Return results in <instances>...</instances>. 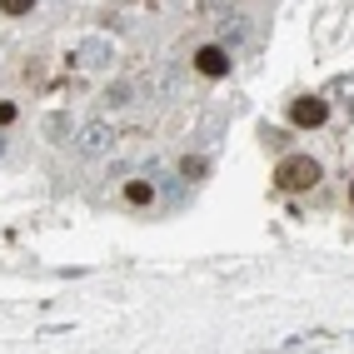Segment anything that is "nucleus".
Segmentation results:
<instances>
[{"instance_id":"obj_1","label":"nucleus","mask_w":354,"mask_h":354,"mask_svg":"<svg viewBox=\"0 0 354 354\" xmlns=\"http://www.w3.org/2000/svg\"><path fill=\"white\" fill-rule=\"evenodd\" d=\"M319 160L315 155H285V160H279V170H274V185H279V190H315V185H319Z\"/></svg>"},{"instance_id":"obj_2","label":"nucleus","mask_w":354,"mask_h":354,"mask_svg":"<svg viewBox=\"0 0 354 354\" xmlns=\"http://www.w3.org/2000/svg\"><path fill=\"white\" fill-rule=\"evenodd\" d=\"M80 155H90V160H100V155H110L115 150V130L105 125V120H90V125H80Z\"/></svg>"},{"instance_id":"obj_3","label":"nucleus","mask_w":354,"mask_h":354,"mask_svg":"<svg viewBox=\"0 0 354 354\" xmlns=\"http://www.w3.org/2000/svg\"><path fill=\"white\" fill-rule=\"evenodd\" d=\"M290 120H295L299 130H319V125L329 120V105H324L319 95H299V100L290 105Z\"/></svg>"},{"instance_id":"obj_4","label":"nucleus","mask_w":354,"mask_h":354,"mask_svg":"<svg viewBox=\"0 0 354 354\" xmlns=\"http://www.w3.org/2000/svg\"><path fill=\"white\" fill-rule=\"evenodd\" d=\"M195 70L209 75V80H225L230 75V50H225V45H200V50H195Z\"/></svg>"},{"instance_id":"obj_5","label":"nucleus","mask_w":354,"mask_h":354,"mask_svg":"<svg viewBox=\"0 0 354 354\" xmlns=\"http://www.w3.org/2000/svg\"><path fill=\"white\" fill-rule=\"evenodd\" d=\"M75 60H80L85 70H105V65L115 60V45H110V40H100V35H90V40H80V45H75Z\"/></svg>"},{"instance_id":"obj_6","label":"nucleus","mask_w":354,"mask_h":354,"mask_svg":"<svg viewBox=\"0 0 354 354\" xmlns=\"http://www.w3.org/2000/svg\"><path fill=\"white\" fill-rule=\"evenodd\" d=\"M329 335H319V329H310V335H295V339H285L279 344V354H295V349H315V344H324Z\"/></svg>"},{"instance_id":"obj_7","label":"nucleus","mask_w":354,"mask_h":354,"mask_svg":"<svg viewBox=\"0 0 354 354\" xmlns=\"http://www.w3.org/2000/svg\"><path fill=\"white\" fill-rule=\"evenodd\" d=\"M125 200H130V205H150V200H155V185H150V180H130V185H125Z\"/></svg>"},{"instance_id":"obj_8","label":"nucleus","mask_w":354,"mask_h":354,"mask_svg":"<svg viewBox=\"0 0 354 354\" xmlns=\"http://www.w3.org/2000/svg\"><path fill=\"white\" fill-rule=\"evenodd\" d=\"M130 95H135V85H125V80H115V85L105 90V105H115V110H120V105H130Z\"/></svg>"},{"instance_id":"obj_9","label":"nucleus","mask_w":354,"mask_h":354,"mask_svg":"<svg viewBox=\"0 0 354 354\" xmlns=\"http://www.w3.org/2000/svg\"><path fill=\"white\" fill-rule=\"evenodd\" d=\"M35 6V0H0V10H6V15H26Z\"/></svg>"},{"instance_id":"obj_10","label":"nucleus","mask_w":354,"mask_h":354,"mask_svg":"<svg viewBox=\"0 0 354 354\" xmlns=\"http://www.w3.org/2000/svg\"><path fill=\"white\" fill-rule=\"evenodd\" d=\"M15 115H20L15 100H0V125H15Z\"/></svg>"},{"instance_id":"obj_11","label":"nucleus","mask_w":354,"mask_h":354,"mask_svg":"<svg viewBox=\"0 0 354 354\" xmlns=\"http://www.w3.org/2000/svg\"><path fill=\"white\" fill-rule=\"evenodd\" d=\"M0 155H6V135H0Z\"/></svg>"},{"instance_id":"obj_12","label":"nucleus","mask_w":354,"mask_h":354,"mask_svg":"<svg viewBox=\"0 0 354 354\" xmlns=\"http://www.w3.org/2000/svg\"><path fill=\"white\" fill-rule=\"evenodd\" d=\"M349 205H354V185H349Z\"/></svg>"},{"instance_id":"obj_13","label":"nucleus","mask_w":354,"mask_h":354,"mask_svg":"<svg viewBox=\"0 0 354 354\" xmlns=\"http://www.w3.org/2000/svg\"><path fill=\"white\" fill-rule=\"evenodd\" d=\"M349 339H354V335H349Z\"/></svg>"}]
</instances>
